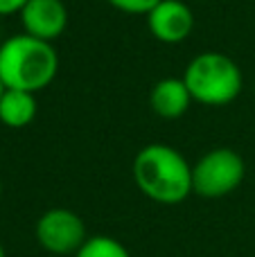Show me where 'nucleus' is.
Wrapping results in <instances>:
<instances>
[{
	"mask_svg": "<svg viewBox=\"0 0 255 257\" xmlns=\"http://www.w3.org/2000/svg\"><path fill=\"white\" fill-rule=\"evenodd\" d=\"M134 181L149 201L161 205H179L194 194L192 165L179 149L163 142H152L136 154Z\"/></svg>",
	"mask_w": 255,
	"mask_h": 257,
	"instance_id": "obj_1",
	"label": "nucleus"
},
{
	"mask_svg": "<svg viewBox=\"0 0 255 257\" xmlns=\"http://www.w3.org/2000/svg\"><path fill=\"white\" fill-rule=\"evenodd\" d=\"M59 72V54L52 43L30 34L9 36L0 45V79L5 88L39 93Z\"/></svg>",
	"mask_w": 255,
	"mask_h": 257,
	"instance_id": "obj_2",
	"label": "nucleus"
},
{
	"mask_svg": "<svg viewBox=\"0 0 255 257\" xmlns=\"http://www.w3.org/2000/svg\"><path fill=\"white\" fill-rule=\"evenodd\" d=\"M183 81L194 102L206 106H226L242 93L244 86V77L237 63L228 54L212 50L197 54L188 63Z\"/></svg>",
	"mask_w": 255,
	"mask_h": 257,
	"instance_id": "obj_3",
	"label": "nucleus"
},
{
	"mask_svg": "<svg viewBox=\"0 0 255 257\" xmlns=\"http://www.w3.org/2000/svg\"><path fill=\"white\" fill-rule=\"evenodd\" d=\"M246 176L244 158L235 149L217 147L192 165V192L203 199H221L242 185Z\"/></svg>",
	"mask_w": 255,
	"mask_h": 257,
	"instance_id": "obj_4",
	"label": "nucleus"
},
{
	"mask_svg": "<svg viewBox=\"0 0 255 257\" xmlns=\"http://www.w3.org/2000/svg\"><path fill=\"white\" fill-rule=\"evenodd\" d=\"M36 244L52 255H75L88 239L86 221L70 208H50L34 223Z\"/></svg>",
	"mask_w": 255,
	"mask_h": 257,
	"instance_id": "obj_5",
	"label": "nucleus"
},
{
	"mask_svg": "<svg viewBox=\"0 0 255 257\" xmlns=\"http://www.w3.org/2000/svg\"><path fill=\"white\" fill-rule=\"evenodd\" d=\"M18 16L25 34L48 43H54L68 27V9L63 0H27Z\"/></svg>",
	"mask_w": 255,
	"mask_h": 257,
	"instance_id": "obj_6",
	"label": "nucleus"
},
{
	"mask_svg": "<svg viewBox=\"0 0 255 257\" xmlns=\"http://www.w3.org/2000/svg\"><path fill=\"white\" fill-rule=\"evenodd\" d=\"M149 32L156 41L174 45L185 41L194 30V14L181 0H161L147 14Z\"/></svg>",
	"mask_w": 255,
	"mask_h": 257,
	"instance_id": "obj_7",
	"label": "nucleus"
},
{
	"mask_svg": "<svg viewBox=\"0 0 255 257\" xmlns=\"http://www.w3.org/2000/svg\"><path fill=\"white\" fill-rule=\"evenodd\" d=\"M192 102L194 99L183 77H165V79L156 81L149 93V106L163 120H176V117L185 115Z\"/></svg>",
	"mask_w": 255,
	"mask_h": 257,
	"instance_id": "obj_8",
	"label": "nucleus"
},
{
	"mask_svg": "<svg viewBox=\"0 0 255 257\" xmlns=\"http://www.w3.org/2000/svg\"><path fill=\"white\" fill-rule=\"evenodd\" d=\"M39 104L36 95L27 90L5 88L0 97V122L9 128H25L34 122Z\"/></svg>",
	"mask_w": 255,
	"mask_h": 257,
	"instance_id": "obj_9",
	"label": "nucleus"
},
{
	"mask_svg": "<svg viewBox=\"0 0 255 257\" xmlns=\"http://www.w3.org/2000/svg\"><path fill=\"white\" fill-rule=\"evenodd\" d=\"M72 257H131L129 248L111 235H90Z\"/></svg>",
	"mask_w": 255,
	"mask_h": 257,
	"instance_id": "obj_10",
	"label": "nucleus"
},
{
	"mask_svg": "<svg viewBox=\"0 0 255 257\" xmlns=\"http://www.w3.org/2000/svg\"><path fill=\"white\" fill-rule=\"evenodd\" d=\"M106 3L124 14H145L147 16L161 0H106Z\"/></svg>",
	"mask_w": 255,
	"mask_h": 257,
	"instance_id": "obj_11",
	"label": "nucleus"
},
{
	"mask_svg": "<svg viewBox=\"0 0 255 257\" xmlns=\"http://www.w3.org/2000/svg\"><path fill=\"white\" fill-rule=\"evenodd\" d=\"M27 0H0V16H9V14H18Z\"/></svg>",
	"mask_w": 255,
	"mask_h": 257,
	"instance_id": "obj_12",
	"label": "nucleus"
},
{
	"mask_svg": "<svg viewBox=\"0 0 255 257\" xmlns=\"http://www.w3.org/2000/svg\"><path fill=\"white\" fill-rule=\"evenodd\" d=\"M3 93H5V84H3V79H0V97H3Z\"/></svg>",
	"mask_w": 255,
	"mask_h": 257,
	"instance_id": "obj_13",
	"label": "nucleus"
},
{
	"mask_svg": "<svg viewBox=\"0 0 255 257\" xmlns=\"http://www.w3.org/2000/svg\"><path fill=\"white\" fill-rule=\"evenodd\" d=\"M0 257H7V253H5V248H3V244H0Z\"/></svg>",
	"mask_w": 255,
	"mask_h": 257,
	"instance_id": "obj_14",
	"label": "nucleus"
},
{
	"mask_svg": "<svg viewBox=\"0 0 255 257\" xmlns=\"http://www.w3.org/2000/svg\"><path fill=\"white\" fill-rule=\"evenodd\" d=\"M0 196H3V181H0Z\"/></svg>",
	"mask_w": 255,
	"mask_h": 257,
	"instance_id": "obj_15",
	"label": "nucleus"
}]
</instances>
